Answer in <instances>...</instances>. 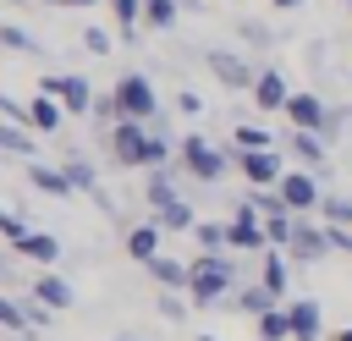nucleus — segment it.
Returning <instances> with one entry per match:
<instances>
[{"mask_svg": "<svg viewBox=\"0 0 352 341\" xmlns=\"http://www.w3.org/2000/svg\"><path fill=\"white\" fill-rule=\"evenodd\" d=\"M231 275H236V270H231L226 253H198V258H192V286H187L192 302H198V308H220V297L231 292Z\"/></svg>", "mask_w": 352, "mask_h": 341, "instance_id": "obj_1", "label": "nucleus"}, {"mask_svg": "<svg viewBox=\"0 0 352 341\" xmlns=\"http://www.w3.org/2000/svg\"><path fill=\"white\" fill-rule=\"evenodd\" d=\"M116 104H121V121H160V99L143 72H126L116 82Z\"/></svg>", "mask_w": 352, "mask_h": 341, "instance_id": "obj_2", "label": "nucleus"}, {"mask_svg": "<svg viewBox=\"0 0 352 341\" xmlns=\"http://www.w3.org/2000/svg\"><path fill=\"white\" fill-rule=\"evenodd\" d=\"M110 148L121 165H154V132L143 121H116L110 126Z\"/></svg>", "mask_w": 352, "mask_h": 341, "instance_id": "obj_3", "label": "nucleus"}, {"mask_svg": "<svg viewBox=\"0 0 352 341\" xmlns=\"http://www.w3.org/2000/svg\"><path fill=\"white\" fill-rule=\"evenodd\" d=\"M38 88H44V99L66 104L72 116H88V110H94V88H88V77H77V72H55V77H44Z\"/></svg>", "mask_w": 352, "mask_h": 341, "instance_id": "obj_4", "label": "nucleus"}, {"mask_svg": "<svg viewBox=\"0 0 352 341\" xmlns=\"http://www.w3.org/2000/svg\"><path fill=\"white\" fill-rule=\"evenodd\" d=\"M182 165H187L198 182H220V176H226V154H220V148H209L198 132H192V138H182Z\"/></svg>", "mask_w": 352, "mask_h": 341, "instance_id": "obj_5", "label": "nucleus"}, {"mask_svg": "<svg viewBox=\"0 0 352 341\" xmlns=\"http://www.w3.org/2000/svg\"><path fill=\"white\" fill-rule=\"evenodd\" d=\"M204 60H209V72H214L226 88H253V82H258V72H253L242 55H231V50H204Z\"/></svg>", "mask_w": 352, "mask_h": 341, "instance_id": "obj_6", "label": "nucleus"}, {"mask_svg": "<svg viewBox=\"0 0 352 341\" xmlns=\"http://www.w3.org/2000/svg\"><path fill=\"white\" fill-rule=\"evenodd\" d=\"M324 116H330V110H324L314 94H292V99H286V121H292L297 132H314V138H319V132H324Z\"/></svg>", "mask_w": 352, "mask_h": 341, "instance_id": "obj_7", "label": "nucleus"}, {"mask_svg": "<svg viewBox=\"0 0 352 341\" xmlns=\"http://www.w3.org/2000/svg\"><path fill=\"white\" fill-rule=\"evenodd\" d=\"M280 204H286V209H314V204H324V192L314 187L308 170H286V176H280Z\"/></svg>", "mask_w": 352, "mask_h": 341, "instance_id": "obj_8", "label": "nucleus"}, {"mask_svg": "<svg viewBox=\"0 0 352 341\" xmlns=\"http://www.w3.org/2000/svg\"><path fill=\"white\" fill-rule=\"evenodd\" d=\"M33 302H44L50 314H60V308H72V302H77V292H72V280H66V275H50V270H44V275L33 280Z\"/></svg>", "mask_w": 352, "mask_h": 341, "instance_id": "obj_9", "label": "nucleus"}, {"mask_svg": "<svg viewBox=\"0 0 352 341\" xmlns=\"http://www.w3.org/2000/svg\"><path fill=\"white\" fill-rule=\"evenodd\" d=\"M226 242H231V248H264L270 236L258 231V214H253L248 204H236V220L226 226Z\"/></svg>", "mask_w": 352, "mask_h": 341, "instance_id": "obj_10", "label": "nucleus"}, {"mask_svg": "<svg viewBox=\"0 0 352 341\" xmlns=\"http://www.w3.org/2000/svg\"><path fill=\"white\" fill-rule=\"evenodd\" d=\"M292 253H297L302 264H319V258L330 253V231H314V226L297 220V231H292Z\"/></svg>", "mask_w": 352, "mask_h": 341, "instance_id": "obj_11", "label": "nucleus"}, {"mask_svg": "<svg viewBox=\"0 0 352 341\" xmlns=\"http://www.w3.org/2000/svg\"><path fill=\"white\" fill-rule=\"evenodd\" d=\"M286 324H292V341H319V308L302 297V302H286Z\"/></svg>", "mask_w": 352, "mask_h": 341, "instance_id": "obj_12", "label": "nucleus"}, {"mask_svg": "<svg viewBox=\"0 0 352 341\" xmlns=\"http://www.w3.org/2000/svg\"><path fill=\"white\" fill-rule=\"evenodd\" d=\"M253 99H258V110H286V77L280 72H258V82H253Z\"/></svg>", "mask_w": 352, "mask_h": 341, "instance_id": "obj_13", "label": "nucleus"}, {"mask_svg": "<svg viewBox=\"0 0 352 341\" xmlns=\"http://www.w3.org/2000/svg\"><path fill=\"white\" fill-rule=\"evenodd\" d=\"M242 160V176L253 182V187H270L275 176H280V160H275V148H264V154H236Z\"/></svg>", "mask_w": 352, "mask_h": 341, "instance_id": "obj_14", "label": "nucleus"}, {"mask_svg": "<svg viewBox=\"0 0 352 341\" xmlns=\"http://www.w3.org/2000/svg\"><path fill=\"white\" fill-rule=\"evenodd\" d=\"M148 275H154L165 292H182V286H192V264H176V258H165V253L148 264Z\"/></svg>", "mask_w": 352, "mask_h": 341, "instance_id": "obj_15", "label": "nucleus"}, {"mask_svg": "<svg viewBox=\"0 0 352 341\" xmlns=\"http://www.w3.org/2000/svg\"><path fill=\"white\" fill-rule=\"evenodd\" d=\"M226 308H236V314H253V319H264V314H275V297H270L264 286H236V297H231Z\"/></svg>", "mask_w": 352, "mask_h": 341, "instance_id": "obj_16", "label": "nucleus"}, {"mask_svg": "<svg viewBox=\"0 0 352 341\" xmlns=\"http://www.w3.org/2000/svg\"><path fill=\"white\" fill-rule=\"evenodd\" d=\"M28 182H33L38 192H50V198H72V182H66V170H55V165H28Z\"/></svg>", "mask_w": 352, "mask_h": 341, "instance_id": "obj_17", "label": "nucleus"}, {"mask_svg": "<svg viewBox=\"0 0 352 341\" xmlns=\"http://www.w3.org/2000/svg\"><path fill=\"white\" fill-rule=\"evenodd\" d=\"M154 226H160V231H198V220H192V204H187V198H176V204L154 209Z\"/></svg>", "mask_w": 352, "mask_h": 341, "instance_id": "obj_18", "label": "nucleus"}, {"mask_svg": "<svg viewBox=\"0 0 352 341\" xmlns=\"http://www.w3.org/2000/svg\"><path fill=\"white\" fill-rule=\"evenodd\" d=\"M126 253L143 258V264H154L160 258V226H132L126 231Z\"/></svg>", "mask_w": 352, "mask_h": 341, "instance_id": "obj_19", "label": "nucleus"}, {"mask_svg": "<svg viewBox=\"0 0 352 341\" xmlns=\"http://www.w3.org/2000/svg\"><path fill=\"white\" fill-rule=\"evenodd\" d=\"M16 253H28V258H38V264H55V258H60V242H55L50 231H33V236H28Z\"/></svg>", "mask_w": 352, "mask_h": 341, "instance_id": "obj_20", "label": "nucleus"}, {"mask_svg": "<svg viewBox=\"0 0 352 341\" xmlns=\"http://www.w3.org/2000/svg\"><path fill=\"white\" fill-rule=\"evenodd\" d=\"M0 50H16V55H44V44H38L33 33H22V28H11V22H0Z\"/></svg>", "mask_w": 352, "mask_h": 341, "instance_id": "obj_21", "label": "nucleus"}, {"mask_svg": "<svg viewBox=\"0 0 352 341\" xmlns=\"http://www.w3.org/2000/svg\"><path fill=\"white\" fill-rule=\"evenodd\" d=\"M28 121H33V126H38V132H55V126H60V104H55V99H44V94H38V99H33V104H28Z\"/></svg>", "mask_w": 352, "mask_h": 341, "instance_id": "obj_22", "label": "nucleus"}, {"mask_svg": "<svg viewBox=\"0 0 352 341\" xmlns=\"http://www.w3.org/2000/svg\"><path fill=\"white\" fill-rule=\"evenodd\" d=\"M148 204L154 209H165V204H176V182H170V170H148Z\"/></svg>", "mask_w": 352, "mask_h": 341, "instance_id": "obj_23", "label": "nucleus"}, {"mask_svg": "<svg viewBox=\"0 0 352 341\" xmlns=\"http://www.w3.org/2000/svg\"><path fill=\"white\" fill-rule=\"evenodd\" d=\"M0 154H22V160H33V132H22V126H0Z\"/></svg>", "mask_w": 352, "mask_h": 341, "instance_id": "obj_24", "label": "nucleus"}, {"mask_svg": "<svg viewBox=\"0 0 352 341\" xmlns=\"http://www.w3.org/2000/svg\"><path fill=\"white\" fill-rule=\"evenodd\" d=\"M324 214H330V226L336 231H346L352 226V198H341V192H324V204H319Z\"/></svg>", "mask_w": 352, "mask_h": 341, "instance_id": "obj_25", "label": "nucleus"}, {"mask_svg": "<svg viewBox=\"0 0 352 341\" xmlns=\"http://www.w3.org/2000/svg\"><path fill=\"white\" fill-rule=\"evenodd\" d=\"M292 148H297L314 170H324V148H319V138H314V132H292Z\"/></svg>", "mask_w": 352, "mask_h": 341, "instance_id": "obj_26", "label": "nucleus"}, {"mask_svg": "<svg viewBox=\"0 0 352 341\" xmlns=\"http://www.w3.org/2000/svg\"><path fill=\"white\" fill-rule=\"evenodd\" d=\"M143 22L148 28H170L176 22V0H143Z\"/></svg>", "mask_w": 352, "mask_h": 341, "instance_id": "obj_27", "label": "nucleus"}, {"mask_svg": "<svg viewBox=\"0 0 352 341\" xmlns=\"http://www.w3.org/2000/svg\"><path fill=\"white\" fill-rule=\"evenodd\" d=\"M258 336H264V341H286V336H292V324H286V308L264 314V319H258Z\"/></svg>", "mask_w": 352, "mask_h": 341, "instance_id": "obj_28", "label": "nucleus"}, {"mask_svg": "<svg viewBox=\"0 0 352 341\" xmlns=\"http://www.w3.org/2000/svg\"><path fill=\"white\" fill-rule=\"evenodd\" d=\"M110 6H116V22H121V33L132 38V28L143 22V0H110Z\"/></svg>", "mask_w": 352, "mask_h": 341, "instance_id": "obj_29", "label": "nucleus"}, {"mask_svg": "<svg viewBox=\"0 0 352 341\" xmlns=\"http://www.w3.org/2000/svg\"><path fill=\"white\" fill-rule=\"evenodd\" d=\"M236 33H242L248 44H258V50H270V44H275V33H270L264 22H253V16H242V22H236Z\"/></svg>", "mask_w": 352, "mask_h": 341, "instance_id": "obj_30", "label": "nucleus"}, {"mask_svg": "<svg viewBox=\"0 0 352 341\" xmlns=\"http://www.w3.org/2000/svg\"><path fill=\"white\" fill-rule=\"evenodd\" d=\"M264 292H270V297H280V292H286V264H280L275 253L264 258Z\"/></svg>", "mask_w": 352, "mask_h": 341, "instance_id": "obj_31", "label": "nucleus"}, {"mask_svg": "<svg viewBox=\"0 0 352 341\" xmlns=\"http://www.w3.org/2000/svg\"><path fill=\"white\" fill-rule=\"evenodd\" d=\"M154 308H160V319H170V324H182V319H187V302H182L176 292H160V297H154Z\"/></svg>", "mask_w": 352, "mask_h": 341, "instance_id": "obj_32", "label": "nucleus"}, {"mask_svg": "<svg viewBox=\"0 0 352 341\" xmlns=\"http://www.w3.org/2000/svg\"><path fill=\"white\" fill-rule=\"evenodd\" d=\"M198 242H204V253H220V248H226V226H214V220H198Z\"/></svg>", "mask_w": 352, "mask_h": 341, "instance_id": "obj_33", "label": "nucleus"}, {"mask_svg": "<svg viewBox=\"0 0 352 341\" xmlns=\"http://www.w3.org/2000/svg\"><path fill=\"white\" fill-rule=\"evenodd\" d=\"M352 121V104H330V116H324V132L319 138H341V126Z\"/></svg>", "mask_w": 352, "mask_h": 341, "instance_id": "obj_34", "label": "nucleus"}, {"mask_svg": "<svg viewBox=\"0 0 352 341\" xmlns=\"http://www.w3.org/2000/svg\"><path fill=\"white\" fill-rule=\"evenodd\" d=\"M0 324H6V330H28V314H22V302L0 297Z\"/></svg>", "mask_w": 352, "mask_h": 341, "instance_id": "obj_35", "label": "nucleus"}, {"mask_svg": "<svg viewBox=\"0 0 352 341\" xmlns=\"http://www.w3.org/2000/svg\"><path fill=\"white\" fill-rule=\"evenodd\" d=\"M82 50L88 55H110V33L104 28H82Z\"/></svg>", "mask_w": 352, "mask_h": 341, "instance_id": "obj_36", "label": "nucleus"}, {"mask_svg": "<svg viewBox=\"0 0 352 341\" xmlns=\"http://www.w3.org/2000/svg\"><path fill=\"white\" fill-rule=\"evenodd\" d=\"M22 314H28V330H33V324H50V308H44V302H22Z\"/></svg>", "mask_w": 352, "mask_h": 341, "instance_id": "obj_37", "label": "nucleus"}, {"mask_svg": "<svg viewBox=\"0 0 352 341\" xmlns=\"http://www.w3.org/2000/svg\"><path fill=\"white\" fill-rule=\"evenodd\" d=\"M176 110H182V116H198L204 104H198V94H187V88H182V94H176Z\"/></svg>", "mask_w": 352, "mask_h": 341, "instance_id": "obj_38", "label": "nucleus"}, {"mask_svg": "<svg viewBox=\"0 0 352 341\" xmlns=\"http://www.w3.org/2000/svg\"><path fill=\"white\" fill-rule=\"evenodd\" d=\"M270 6H275V11H297L302 0H270Z\"/></svg>", "mask_w": 352, "mask_h": 341, "instance_id": "obj_39", "label": "nucleus"}, {"mask_svg": "<svg viewBox=\"0 0 352 341\" xmlns=\"http://www.w3.org/2000/svg\"><path fill=\"white\" fill-rule=\"evenodd\" d=\"M50 6H94V0H50Z\"/></svg>", "mask_w": 352, "mask_h": 341, "instance_id": "obj_40", "label": "nucleus"}, {"mask_svg": "<svg viewBox=\"0 0 352 341\" xmlns=\"http://www.w3.org/2000/svg\"><path fill=\"white\" fill-rule=\"evenodd\" d=\"M336 341H352V330H336Z\"/></svg>", "mask_w": 352, "mask_h": 341, "instance_id": "obj_41", "label": "nucleus"}, {"mask_svg": "<svg viewBox=\"0 0 352 341\" xmlns=\"http://www.w3.org/2000/svg\"><path fill=\"white\" fill-rule=\"evenodd\" d=\"M198 341H220V336H198Z\"/></svg>", "mask_w": 352, "mask_h": 341, "instance_id": "obj_42", "label": "nucleus"}, {"mask_svg": "<svg viewBox=\"0 0 352 341\" xmlns=\"http://www.w3.org/2000/svg\"><path fill=\"white\" fill-rule=\"evenodd\" d=\"M341 6H352V0H341Z\"/></svg>", "mask_w": 352, "mask_h": 341, "instance_id": "obj_43", "label": "nucleus"}, {"mask_svg": "<svg viewBox=\"0 0 352 341\" xmlns=\"http://www.w3.org/2000/svg\"><path fill=\"white\" fill-rule=\"evenodd\" d=\"M0 214H6V209H0Z\"/></svg>", "mask_w": 352, "mask_h": 341, "instance_id": "obj_44", "label": "nucleus"}]
</instances>
